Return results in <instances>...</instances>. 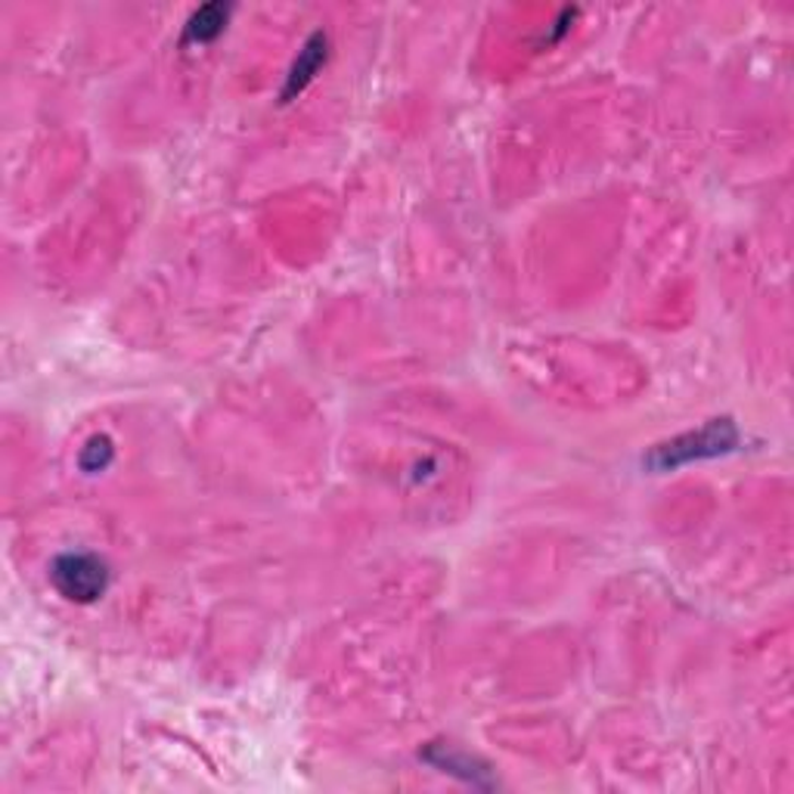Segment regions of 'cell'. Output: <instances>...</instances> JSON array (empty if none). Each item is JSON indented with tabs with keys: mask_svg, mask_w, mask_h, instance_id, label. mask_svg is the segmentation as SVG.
<instances>
[{
	"mask_svg": "<svg viewBox=\"0 0 794 794\" xmlns=\"http://www.w3.org/2000/svg\"><path fill=\"white\" fill-rule=\"evenodd\" d=\"M738 441L736 426L730 419H718L711 426H704L701 431H692V435H683L677 441L671 445L659 447L649 463L655 469H674V465L692 463V460H704V457H718V453H726L733 450Z\"/></svg>",
	"mask_w": 794,
	"mask_h": 794,
	"instance_id": "obj_1",
	"label": "cell"
},
{
	"mask_svg": "<svg viewBox=\"0 0 794 794\" xmlns=\"http://www.w3.org/2000/svg\"><path fill=\"white\" fill-rule=\"evenodd\" d=\"M227 16H230V7H224V3H205V7H199L193 16H190V22H187V40L209 44V40H214L224 32Z\"/></svg>",
	"mask_w": 794,
	"mask_h": 794,
	"instance_id": "obj_4",
	"label": "cell"
},
{
	"mask_svg": "<svg viewBox=\"0 0 794 794\" xmlns=\"http://www.w3.org/2000/svg\"><path fill=\"white\" fill-rule=\"evenodd\" d=\"M327 47H330V38L323 35V32H317V35H310L308 44L301 47V54L295 59V66H292L289 72V81H286V91H283V97L289 99L295 94H301L305 87H308L313 75H317V69L327 62Z\"/></svg>",
	"mask_w": 794,
	"mask_h": 794,
	"instance_id": "obj_3",
	"label": "cell"
},
{
	"mask_svg": "<svg viewBox=\"0 0 794 794\" xmlns=\"http://www.w3.org/2000/svg\"><path fill=\"white\" fill-rule=\"evenodd\" d=\"M109 463H112V441L109 438H94L91 445L84 447V453H81V465L87 472H99V469H106Z\"/></svg>",
	"mask_w": 794,
	"mask_h": 794,
	"instance_id": "obj_5",
	"label": "cell"
},
{
	"mask_svg": "<svg viewBox=\"0 0 794 794\" xmlns=\"http://www.w3.org/2000/svg\"><path fill=\"white\" fill-rule=\"evenodd\" d=\"M50 578L66 600L97 602L109 586V568L91 553H66L54 562Z\"/></svg>",
	"mask_w": 794,
	"mask_h": 794,
	"instance_id": "obj_2",
	"label": "cell"
}]
</instances>
